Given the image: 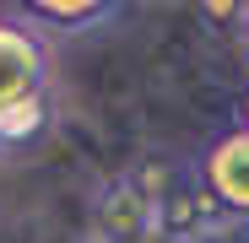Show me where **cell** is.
I'll list each match as a JSON object with an SVG mask.
<instances>
[{
	"label": "cell",
	"instance_id": "cell-10",
	"mask_svg": "<svg viewBox=\"0 0 249 243\" xmlns=\"http://www.w3.org/2000/svg\"><path fill=\"white\" fill-rule=\"evenodd\" d=\"M146 243H168V238H162V232H157V238H146Z\"/></svg>",
	"mask_w": 249,
	"mask_h": 243
},
{
	"label": "cell",
	"instance_id": "cell-3",
	"mask_svg": "<svg viewBox=\"0 0 249 243\" xmlns=\"http://www.w3.org/2000/svg\"><path fill=\"white\" fill-rule=\"evenodd\" d=\"M33 97H49V49L27 22L0 16V113Z\"/></svg>",
	"mask_w": 249,
	"mask_h": 243
},
{
	"label": "cell",
	"instance_id": "cell-7",
	"mask_svg": "<svg viewBox=\"0 0 249 243\" xmlns=\"http://www.w3.org/2000/svg\"><path fill=\"white\" fill-rule=\"evenodd\" d=\"M233 38H238V49H244V60H249V6H244V22H238Z\"/></svg>",
	"mask_w": 249,
	"mask_h": 243
},
{
	"label": "cell",
	"instance_id": "cell-2",
	"mask_svg": "<svg viewBox=\"0 0 249 243\" xmlns=\"http://www.w3.org/2000/svg\"><path fill=\"white\" fill-rule=\"evenodd\" d=\"M228 222H238L222 200L212 194V184L195 173H174L168 194H162V206H157V232L168 238V243H206V238H217Z\"/></svg>",
	"mask_w": 249,
	"mask_h": 243
},
{
	"label": "cell",
	"instance_id": "cell-6",
	"mask_svg": "<svg viewBox=\"0 0 249 243\" xmlns=\"http://www.w3.org/2000/svg\"><path fill=\"white\" fill-rule=\"evenodd\" d=\"M54 125V108H49V97H33V103H17V108H6L0 113V157L6 151H27L38 135H44Z\"/></svg>",
	"mask_w": 249,
	"mask_h": 243
},
{
	"label": "cell",
	"instance_id": "cell-9",
	"mask_svg": "<svg viewBox=\"0 0 249 243\" xmlns=\"http://www.w3.org/2000/svg\"><path fill=\"white\" fill-rule=\"evenodd\" d=\"M49 243H92V238H49Z\"/></svg>",
	"mask_w": 249,
	"mask_h": 243
},
{
	"label": "cell",
	"instance_id": "cell-4",
	"mask_svg": "<svg viewBox=\"0 0 249 243\" xmlns=\"http://www.w3.org/2000/svg\"><path fill=\"white\" fill-rule=\"evenodd\" d=\"M200 178L212 184V194L222 200L233 216H249V130H244V125L222 130L212 146H206Z\"/></svg>",
	"mask_w": 249,
	"mask_h": 243
},
{
	"label": "cell",
	"instance_id": "cell-5",
	"mask_svg": "<svg viewBox=\"0 0 249 243\" xmlns=\"http://www.w3.org/2000/svg\"><path fill=\"white\" fill-rule=\"evenodd\" d=\"M114 11H119L114 0H33V6H27L33 22H49L60 32H87V27L108 22Z\"/></svg>",
	"mask_w": 249,
	"mask_h": 243
},
{
	"label": "cell",
	"instance_id": "cell-8",
	"mask_svg": "<svg viewBox=\"0 0 249 243\" xmlns=\"http://www.w3.org/2000/svg\"><path fill=\"white\" fill-rule=\"evenodd\" d=\"M238 125L249 130V87H244V103H238Z\"/></svg>",
	"mask_w": 249,
	"mask_h": 243
},
{
	"label": "cell",
	"instance_id": "cell-1",
	"mask_svg": "<svg viewBox=\"0 0 249 243\" xmlns=\"http://www.w3.org/2000/svg\"><path fill=\"white\" fill-rule=\"evenodd\" d=\"M87 238L92 243H146V238H157V194H152V184L136 168L114 173L92 194Z\"/></svg>",
	"mask_w": 249,
	"mask_h": 243
}]
</instances>
